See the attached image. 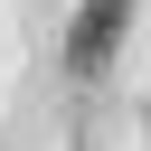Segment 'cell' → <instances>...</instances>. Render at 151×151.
Returning <instances> with one entry per match:
<instances>
[{
	"instance_id": "6da1fadb",
	"label": "cell",
	"mask_w": 151,
	"mask_h": 151,
	"mask_svg": "<svg viewBox=\"0 0 151 151\" xmlns=\"http://www.w3.org/2000/svg\"><path fill=\"white\" fill-rule=\"evenodd\" d=\"M132 9H142V0H85V9L66 19V76H76V85H94V76L113 66V47L132 38Z\"/></svg>"
}]
</instances>
